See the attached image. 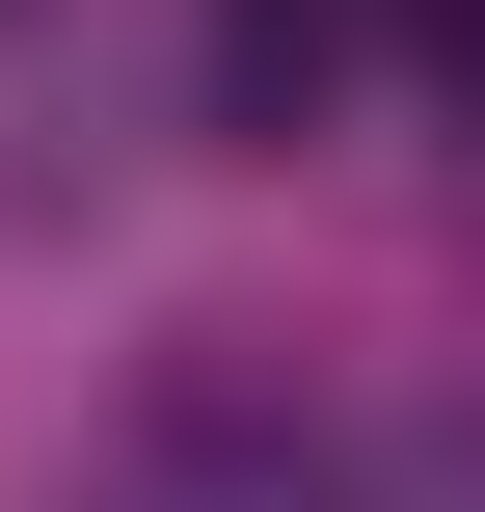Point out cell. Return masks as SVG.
Returning <instances> with one entry per match:
<instances>
[{
	"mask_svg": "<svg viewBox=\"0 0 485 512\" xmlns=\"http://www.w3.org/2000/svg\"><path fill=\"white\" fill-rule=\"evenodd\" d=\"M351 54H378V0H216V135H297Z\"/></svg>",
	"mask_w": 485,
	"mask_h": 512,
	"instance_id": "obj_1",
	"label": "cell"
},
{
	"mask_svg": "<svg viewBox=\"0 0 485 512\" xmlns=\"http://www.w3.org/2000/svg\"><path fill=\"white\" fill-rule=\"evenodd\" d=\"M405 27H432V81H459V108H485V0H405Z\"/></svg>",
	"mask_w": 485,
	"mask_h": 512,
	"instance_id": "obj_2",
	"label": "cell"
}]
</instances>
